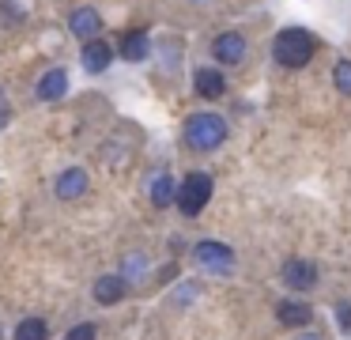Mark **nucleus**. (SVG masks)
I'll list each match as a JSON object with an SVG mask.
<instances>
[{
    "instance_id": "obj_15",
    "label": "nucleus",
    "mask_w": 351,
    "mask_h": 340,
    "mask_svg": "<svg viewBox=\"0 0 351 340\" xmlns=\"http://www.w3.org/2000/svg\"><path fill=\"white\" fill-rule=\"evenodd\" d=\"M174 181H170V174H155L152 181H147V196H152L155 208H170L174 204Z\"/></svg>"
},
{
    "instance_id": "obj_12",
    "label": "nucleus",
    "mask_w": 351,
    "mask_h": 340,
    "mask_svg": "<svg viewBox=\"0 0 351 340\" xmlns=\"http://www.w3.org/2000/svg\"><path fill=\"white\" fill-rule=\"evenodd\" d=\"M69 30L76 38H99L102 34V15L95 12V8H76V12L69 15Z\"/></svg>"
},
{
    "instance_id": "obj_2",
    "label": "nucleus",
    "mask_w": 351,
    "mask_h": 340,
    "mask_svg": "<svg viewBox=\"0 0 351 340\" xmlns=\"http://www.w3.org/2000/svg\"><path fill=\"white\" fill-rule=\"evenodd\" d=\"M227 133H230V125L219 117V113H212V110L189 113V117H185V128H182L185 144H189L193 151H215V148H223V144H227Z\"/></svg>"
},
{
    "instance_id": "obj_13",
    "label": "nucleus",
    "mask_w": 351,
    "mask_h": 340,
    "mask_svg": "<svg viewBox=\"0 0 351 340\" xmlns=\"http://www.w3.org/2000/svg\"><path fill=\"white\" fill-rule=\"evenodd\" d=\"M117 53H121L125 60H132V65H136V60H147V53H152V38H147V30H125Z\"/></svg>"
},
{
    "instance_id": "obj_7",
    "label": "nucleus",
    "mask_w": 351,
    "mask_h": 340,
    "mask_svg": "<svg viewBox=\"0 0 351 340\" xmlns=\"http://www.w3.org/2000/svg\"><path fill=\"white\" fill-rule=\"evenodd\" d=\"M212 57L215 65H238L245 57V38L238 30H223V34L212 38Z\"/></svg>"
},
{
    "instance_id": "obj_1",
    "label": "nucleus",
    "mask_w": 351,
    "mask_h": 340,
    "mask_svg": "<svg viewBox=\"0 0 351 340\" xmlns=\"http://www.w3.org/2000/svg\"><path fill=\"white\" fill-rule=\"evenodd\" d=\"M317 53V34H310L306 27H287L272 38V60L280 68H306Z\"/></svg>"
},
{
    "instance_id": "obj_3",
    "label": "nucleus",
    "mask_w": 351,
    "mask_h": 340,
    "mask_svg": "<svg viewBox=\"0 0 351 340\" xmlns=\"http://www.w3.org/2000/svg\"><path fill=\"white\" fill-rule=\"evenodd\" d=\"M212 193H215L212 174H204V170H189V174H185V181L174 189V204L182 208V216H185V219H193V216H200V212L208 208Z\"/></svg>"
},
{
    "instance_id": "obj_4",
    "label": "nucleus",
    "mask_w": 351,
    "mask_h": 340,
    "mask_svg": "<svg viewBox=\"0 0 351 340\" xmlns=\"http://www.w3.org/2000/svg\"><path fill=\"white\" fill-rule=\"evenodd\" d=\"M193 257H197V264L204 272H212V276H227L230 269H234V249L227 246V242H215V238H204L193 246Z\"/></svg>"
},
{
    "instance_id": "obj_18",
    "label": "nucleus",
    "mask_w": 351,
    "mask_h": 340,
    "mask_svg": "<svg viewBox=\"0 0 351 340\" xmlns=\"http://www.w3.org/2000/svg\"><path fill=\"white\" fill-rule=\"evenodd\" d=\"M0 19H4V23H19V19H23V4H19V0H0Z\"/></svg>"
},
{
    "instance_id": "obj_6",
    "label": "nucleus",
    "mask_w": 351,
    "mask_h": 340,
    "mask_svg": "<svg viewBox=\"0 0 351 340\" xmlns=\"http://www.w3.org/2000/svg\"><path fill=\"white\" fill-rule=\"evenodd\" d=\"M80 65H84V72H91V76L106 72V68L114 65V45L102 42V38H87L84 49H80Z\"/></svg>"
},
{
    "instance_id": "obj_14",
    "label": "nucleus",
    "mask_w": 351,
    "mask_h": 340,
    "mask_svg": "<svg viewBox=\"0 0 351 340\" xmlns=\"http://www.w3.org/2000/svg\"><path fill=\"white\" fill-rule=\"evenodd\" d=\"M125 287H129V280H125V276H102L99 284H95V302L114 306V302L125 299Z\"/></svg>"
},
{
    "instance_id": "obj_16",
    "label": "nucleus",
    "mask_w": 351,
    "mask_h": 340,
    "mask_svg": "<svg viewBox=\"0 0 351 340\" xmlns=\"http://www.w3.org/2000/svg\"><path fill=\"white\" fill-rule=\"evenodd\" d=\"M49 337V325L42 317H23L16 325V340H46Z\"/></svg>"
},
{
    "instance_id": "obj_20",
    "label": "nucleus",
    "mask_w": 351,
    "mask_h": 340,
    "mask_svg": "<svg viewBox=\"0 0 351 340\" xmlns=\"http://www.w3.org/2000/svg\"><path fill=\"white\" fill-rule=\"evenodd\" d=\"M336 325H340V332H348V337H351V302L336 306Z\"/></svg>"
},
{
    "instance_id": "obj_9",
    "label": "nucleus",
    "mask_w": 351,
    "mask_h": 340,
    "mask_svg": "<svg viewBox=\"0 0 351 340\" xmlns=\"http://www.w3.org/2000/svg\"><path fill=\"white\" fill-rule=\"evenodd\" d=\"M53 193L61 196V201H76V196H84L87 193V170L84 166H69V170H61L57 174Z\"/></svg>"
},
{
    "instance_id": "obj_8",
    "label": "nucleus",
    "mask_w": 351,
    "mask_h": 340,
    "mask_svg": "<svg viewBox=\"0 0 351 340\" xmlns=\"http://www.w3.org/2000/svg\"><path fill=\"white\" fill-rule=\"evenodd\" d=\"M193 87H197L200 98H219L223 91H227V76L215 65H200L197 72H193Z\"/></svg>"
},
{
    "instance_id": "obj_21",
    "label": "nucleus",
    "mask_w": 351,
    "mask_h": 340,
    "mask_svg": "<svg viewBox=\"0 0 351 340\" xmlns=\"http://www.w3.org/2000/svg\"><path fill=\"white\" fill-rule=\"evenodd\" d=\"M140 269H144V261H140V257H132V261H125V276H140Z\"/></svg>"
},
{
    "instance_id": "obj_10",
    "label": "nucleus",
    "mask_w": 351,
    "mask_h": 340,
    "mask_svg": "<svg viewBox=\"0 0 351 340\" xmlns=\"http://www.w3.org/2000/svg\"><path fill=\"white\" fill-rule=\"evenodd\" d=\"M34 95H38L42 102H57V98H64L69 95V72H64V68H49V72H42Z\"/></svg>"
},
{
    "instance_id": "obj_19",
    "label": "nucleus",
    "mask_w": 351,
    "mask_h": 340,
    "mask_svg": "<svg viewBox=\"0 0 351 340\" xmlns=\"http://www.w3.org/2000/svg\"><path fill=\"white\" fill-rule=\"evenodd\" d=\"M64 340H99V329H95L91 321H84V325H72V329L64 332Z\"/></svg>"
},
{
    "instance_id": "obj_11",
    "label": "nucleus",
    "mask_w": 351,
    "mask_h": 340,
    "mask_svg": "<svg viewBox=\"0 0 351 340\" xmlns=\"http://www.w3.org/2000/svg\"><path fill=\"white\" fill-rule=\"evenodd\" d=\"M276 317H280V325H287V329H302V325H310L313 310H310V302H302V299H283L280 306H276Z\"/></svg>"
},
{
    "instance_id": "obj_22",
    "label": "nucleus",
    "mask_w": 351,
    "mask_h": 340,
    "mask_svg": "<svg viewBox=\"0 0 351 340\" xmlns=\"http://www.w3.org/2000/svg\"><path fill=\"white\" fill-rule=\"evenodd\" d=\"M298 340H321V337H313V332H310V337H298Z\"/></svg>"
},
{
    "instance_id": "obj_5",
    "label": "nucleus",
    "mask_w": 351,
    "mask_h": 340,
    "mask_svg": "<svg viewBox=\"0 0 351 340\" xmlns=\"http://www.w3.org/2000/svg\"><path fill=\"white\" fill-rule=\"evenodd\" d=\"M280 276L291 291H310V287L317 284V264L306 261V257H291V261H283Z\"/></svg>"
},
{
    "instance_id": "obj_17",
    "label": "nucleus",
    "mask_w": 351,
    "mask_h": 340,
    "mask_svg": "<svg viewBox=\"0 0 351 340\" xmlns=\"http://www.w3.org/2000/svg\"><path fill=\"white\" fill-rule=\"evenodd\" d=\"M332 83H336L340 95L351 98V60H336V65H332Z\"/></svg>"
}]
</instances>
